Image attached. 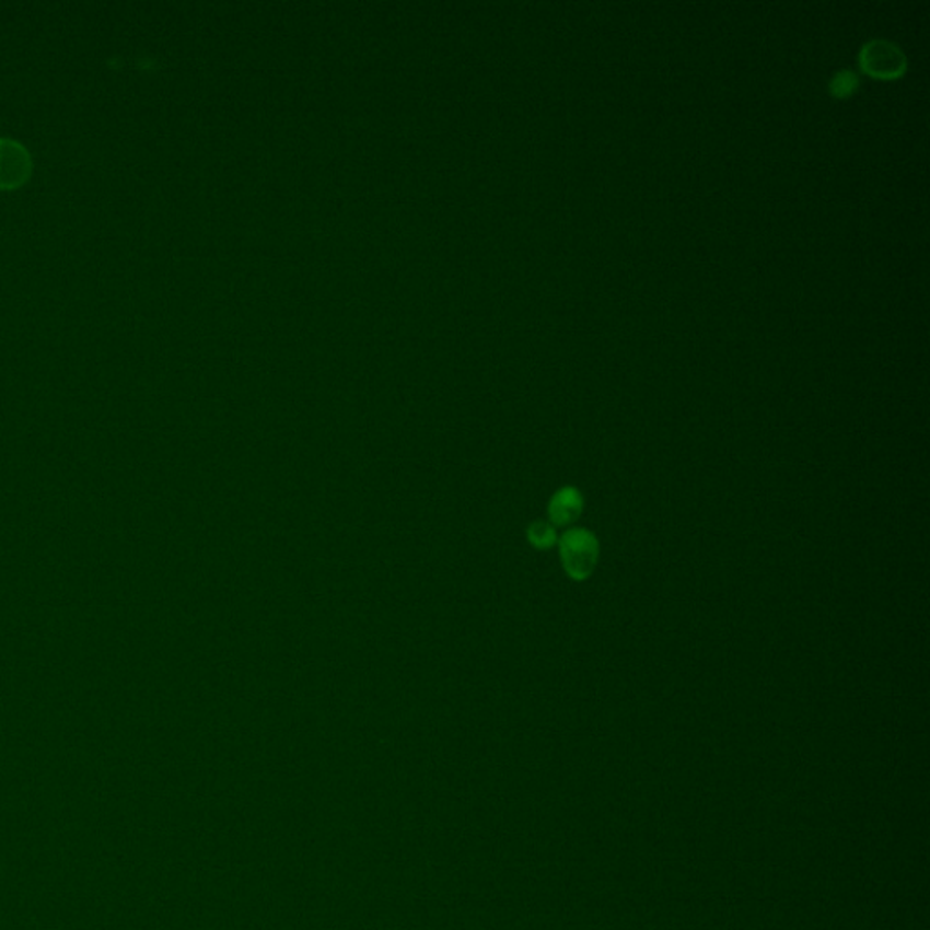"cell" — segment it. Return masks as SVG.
<instances>
[{
	"label": "cell",
	"mask_w": 930,
	"mask_h": 930,
	"mask_svg": "<svg viewBox=\"0 0 930 930\" xmlns=\"http://www.w3.org/2000/svg\"><path fill=\"white\" fill-rule=\"evenodd\" d=\"M527 536H530L531 544L538 547V549H549L558 540L557 527L549 524V522H542V520H538L535 524H531L530 530H527Z\"/></svg>",
	"instance_id": "277c9868"
},
{
	"label": "cell",
	"mask_w": 930,
	"mask_h": 930,
	"mask_svg": "<svg viewBox=\"0 0 930 930\" xmlns=\"http://www.w3.org/2000/svg\"><path fill=\"white\" fill-rule=\"evenodd\" d=\"M600 544L588 530H569L560 538V558L567 574L572 580H588L596 569Z\"/></svg>",
	"instance_id": "6da1fadb"
},
{
	"label": "cell",
	"mask_w": 930,
	"mask_h": 930,
	"mask_svg": "<svg viewBox=\"0 0 930 930\" xmlns=\"http://www.w3.org/2000/svg\"><path fill=\"white\" fill-rule=\"evenodd\" d=\"M32 175L30 151L13 139H0V189H16Z\"/></svg>",
	"instance_id": "7a4b0ae2"
},
{
	"label": "cell",
	"mask_w": 930,
	"mask_h": 930,
	"mask_svg": "<svg viewBox=\"0 0 930 930\" xmlns=\"http://www.w3.org/2000/svg\"><path fill=\"white\" fill-rule=\"evenodd\" d=\"M583 511V497L577 487H561L549 503V519L555 527H567L577 522Z\"/></svg>",
	"instance_id": "3957f363"
}]
</instances>
